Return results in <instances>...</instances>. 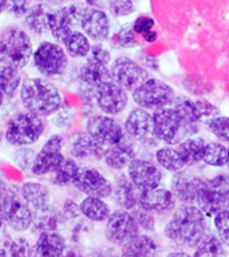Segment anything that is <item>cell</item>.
Here are the masks:
<instances>
[{
	"instance_id": "cell-30",
	"label": "cell",
	"mask_w": 229,
	"mask_h": 257,
	"mask_svg": "<svg viewBox=\"0 0 229 257\" xmlns=\"http://www.w3.org/2000/svg\"><path fill=\"white\" fill-rule=\"evenodd\" d=\"M80 213L83 214L86 218L94 222H102V221H107L110 213L108 205L103 201V198H98V197H90L87 196L82 202L79 204Z\"/></svg>"
},
{
	"instance_id": "cell-5",
	"label": "cell",
	"mask_w": 229,
	"mask_h": 257,
	"mask_svg": "<svg viewBox=\"0 0 229 257\" xmlns=\"http://www.w3.org/2000/svg\"><path fill=\"white\" fill-rule=\"evenodd\" d=\"M154 130L161 142L166 145H176L181 140L194 136L198 128L182 123L181 116L174 107H164L153 112Z\"/></svg>"
},
{
	"instance_id": "cell-51",
	"label": "cell",
	"mask_w": 229,
	"mask_h": 257,
	"mask_svg": "<svg viewBox=\"0 0 229 257\" xmlns=\"http://www.w3.org/2000/svg\"><path fill=\"white\" fill-rule=\"evenodd\" d=\"M138 58H140L141 64H142L144 67H149V68H152V70H157L158 66H160V62H158V59L154 58V56L146 55V54H140Z\"/></svg>"
},
{
	"instance_id": "cell-11",
	"label": "cell",
	"mask_w": 229,
	"mask_h": 257,
	"mask_svg": "<svg viewBox=\"0 0 229 257\" xmlns=\"http://www.w3.org/2000/svg\"><path fill=\"white\" fill-rule=\"evenodd\" d=\"M34 63L42 75H62L67 67V55L60 46L51 42H43L34 52Z\"/></svg>"
},
{
	"instance_id": "cell-44",
	"label": "cell",
	"mask_w": 229,
	"mask_h": 257,
	"mask_svg": "<svg viewBox=\"0 0 229 257\" xmlns=\"http://www.w3.org/2000/svg\"><path fill=\"white\" fill-rule=\"evenodd\" d=\"M108 7L116 18H124L134 12L133 0H108Z\"/></svg>"
},
{
	"instance_id": "cell-28",
	"label": "cell",
	"mask_w": 229,
	"mask_h": 257,
	"mask_svg": "<svg viewBox=\"0 0 229 257\" xmlns=\"http://www.w3.org/2000/svg\"><path fill=\"white\" fill-rule=\"evenodd\" d=\"M79 76L80 80L87 87L91 88H95L96 86H99L103 82L111 80L110 79V70L107 68V66L96 63V62L90 59L86 60V63L80 67Z\"/></svg>"
},
{
	"instance_id": "cell-38",
	"label": "cell",
	"mask_w": 229,
	"mask_h": 257,
	"mask_svg": "<svg viewBox=\"0 0 229 257\" xmlns=\"http://www.w3.org/2000/svg\"><path fill=\"white\" fill-rule=\"evenodd\" d=\"M20 86V74L19 68L11 67V66H4L0 70V90L4 96L12 98L15 95L16 90Z\"/></svg>"
},
{
	"instance_id": "cell-43",
	"label": "cell",
	"mask_w": 229,
	"mask_h": 257,
	"mask_svg": "<svg viewBox=\"0 0 229 257\" xmlns=\"http://www.w3.org/2000/svg\"><path fill=\"white\" fill-rule=\"evenodd\" d=\"M132 214L136 218L137 224L140 225V228H144L145 230H154L156 229V218L152 213L145 210L141 206H137L133 209Z\"/></svg>"
},
{
	"instance_id": "cell-23",
	"label": "cell",
	"mask_w": 229,
	"mask_h": 257,
	"mask_svg": "<svg viewBox=\"0 0 229 257\" xmlns=\"http://www.w3.org/2000/svg\"><path fill=\"white\" fill-rule=\"evenodd\" d=\"M66 249V241L55 230L40 233L32 248V257H62Z\"/></svg>"
},
{
	"instance_id": "cell-12",
	"label": "cell",
	"mask_w": 229,
	"mask_h": 257,
	"mask_svg": "<svg viewBox=\"0 0 229 257\" xmlns=\"http://www.w3.org/2000/svg\"><path fill=\"white\" fill-rule=\"evenodd\" d=\"M125 130L132 138L148 148H156L160 142L154 130L153 115L142 107L130 111L125 120Z\"/></svg>"
},
{
	"instance_id": "cell-48",
	"label": "cell",
	"mask_w": 229,
	"mask_h": 257,
	"mask_svg": "<svg viewBox=\"0 0 229 257\" xmlns=\"http://www.w3.org/2000/svg\"><path fill=\"white\" fill-rule=\"evenodd\" d=\"M154 24H156V22H154V19L150 18V16H140V18H137V19L134 20V23H133V30H134V32L138 34V35H144L146 32L154 30Z\"/></svg>"
},
{
	"instance_id": "cell-32",
	"label": "cell",
	"mask_w": 229,
	"mask_h": 257,
	"mask_svg": "<svg viewBox=\"0 0 229 257\" xmlns=\"http://www.w3.org/2000/svg\"><path fill=\"white\" fill-rule=\"evenodd\" d=\"M156 161L161 168L172 173H178L185 168L184 161L181 158L178 150L170 146V145L157 150Z\"/></svg>"
},
{
	"instance_id": "cell-61",
	"label": "cell",
	"mask_w": 229,
	"mask_h": 257,
	"mask_svg": "<svg viewBox=\"0 0 229 257\" xmlns=\"http://www.w3.org/2000/svg\"><path fill=\"white\" fill-rule=\"evenodd\" d=\"M225 166H226V169L229 170V148H228V160H226V165H225Z\"/></svg>"
},
{
	"instance_id": "cell-24",
	"label": "cell",
	"mask_w": 229,
	"mask_h": 257,
	"mask_svg": "<svg viewBox=\"0 0 229 257\" xmlns=\"http://www.w3.org/2000/svg\"><path fill=\"white\" fill-rule=\"evenodd\" d=\"M112 197L120 209L133 210L140 206L141 190L133 184L129 177H120L112 188Z\"/></svg>"
},
{
	"instance_id": "cell-22",
	"label": "cell",
	"mask_w": 229,
	"mask_h": 257,
	"mask_svg": "<svg viewBox=\"0 0 229 257\" xmlns=\"http://www.w3.org/2000/svg\"><path fill=\"white\" fill-rule=\"evenodd\" d=\"M22 197L35 217L50 212V193L44 185L26 182L22 186Z\"/></svg>"
},
{
	"instance_id": "cell-46",
	"label": "cell",
	"mask_w": 229,
	"mask_h": 257,
	"mask_svg": "<svg viewBox=\"0 0 229 257\" xmlns=\"http://www.w3.org/2000/svg\"><path fill=\"white\" fill-rule=\"evenodd\" d=\"M87 59L107 66L111 62V55H110V51L104 47L103 44H95V46H91V50L88 52Z\"/></svg>"
},
{
	"instance_id": "cell-8",
	"label": "cell",
	"mask_w": 229,
	"mask_h": 257,
	"mask_svg": "<svg viewBox=\"0 0 229 257\" xmlns=\"http://www.w3.org/2000/svg\"><path fill=\"white\" fill-rule=\"evenodd\" d=\"M229 188V176L213 177L210 180H204L200 192L197 196V204L205 216L213 217L225 209L226 190Z\"/></svg>"
},
{
	"instance_id": "cell-15",
	"label": "cell",
	"mask_w": 229,
	"mask_h": 257,
	"mask_svg": "<svg viewBox=\"0 0 229 257\" xmlns=\"http://www.w3.org/2000/svg\"><path fill=\"white\" fill-rule=\"evenodd\" d=\"M87 133L104 146L120 144L125 140L122 126L108 115H92L87 120Z\"/></svg>"
},
{
	"instance_id": "cell-40",
	"label": "cell",
	"mask_w": 229,
	"mask_h": 257,
	"mask_svg": "<svg viewBox=\"0 0 229 257\" xmlns=\"http://www.w3.org/2000/svg\"><path fill=\"white\" fill-rule=\"evenodd\" d=\"M6 252H7L8 257H32L31 246L23 237H18V238L7 241Z\"/></svg>"
},
{
	"instance_id": "cell-27",
	"label": "cell",
	"mask_w": 229,
	"mask_h": 257,
	"mask_svg": "<svg viewBox=\"0 0 229 257\" xmlns=\"http://www.w3.org/2000/svg\"><path fill=\"white\" fill-rule=\"evenodd\" d=\"M206 146L204 138L201 137H189L178 145V153L184 161L185 166H194V165L202 162L204 150Z\"/></svg>"
},
{
	"instance_id": "cell-3",
	"label": "cell",
	"mask_w": 229,
	"mask_h": 257,
	"mask_svg": "<svg viewBox=\"0 0 229 257\" xmlns=\"http://www.w3.org/2000/svg\"><path fill=\"white\" fill-rule=\"evenodd\" d=\"M32 55V43L27 32L18 27L4 30L0 35V63L22 68Z\"/></svg>"
},
{
	"instance_id": "cell-47",
	"label": "cell",
	"mask_w": 229,
	"mask_h": 257,
	"mask_svg": "<svg viewBox=\"0 0 229 257\" xmlns=\"http://www.w3.org/2000/svg\"><path fill=\"white\" fill-rule=\"evenodd\" d=\"M6 8L11 15L20 18L26 15L30 10V2L28 0H7Z\"/></svg>"
},
{
	"instance_id": "cell-36",
	"label": "cell",
	"mask_w": 229,
	"mask_h": 257,
	"mask_svg": "<svg viewBox=\"0 0 229 257\" xmlns=\"http://www.w3.org/2000/svg\"><path fill=\"white\" fill-rule=\"evenodd\" d=\"M47 18L48 12L46 11V8L42 4H36V6L30 8L26 14V24L32 32L40 35L48 28Z\"/></svg>"
},
{
	"instance_id": "cell-56",
	"label": "cell",
	"mask_w": 229,
	"mask_h": 257,
	"mask_svg": "<svg viewBox=\"0 0 229 257\" xmlns=\"http://www.w3.org/2000/svg\"><path fill=\"white\" fill-rule=\"evenodd\" d=\"M6 6H7V0H0V14L4 11Z\"/></svg>"
},
{
	"instance_id": "cell-19",
	"label": "cell",
	"mask_w": 229,
	"mask_h": 257,
	"mask_svg": "<svg viewBox=\"0 0 229 257\" xmlns=\"http://www.w3.org/2000/svg\"><path fill=\"white\" fill-rule=\"evenodd\" d=\"M70 153L78 160L99 161L103 158L106 146L88 133H76L70 140Z\"/></svg>"
},
{
	"instance_id": "cell-33",
	"label": "cell",
	"mask_w": 229,
	"mask_h": 257,
	"mask_svg": "<svg viewBox=\"0 0 229 257\" xmlns=\"http://www.w3.org/2000/svg\"><path fill=\"white\" fill-rule=\"evenodd\" d=\"M173 106L176 108V111L178 112V115L181 116L182 123L197 126V123L202 120L196 107L194 99H189L185 96H176Z\"/></svg>"
},
{
	"instance_id": "cell-25",
	"label": "cell",
	"mask_w": 229,
	"mask_h": 257,
	"mask_svg": "<svg viewBox=\"0 0 229 257\" xmlns=\"http://www.w3.org/2000/svg\"><path fill=\"white\" fill-rule=\"evenodd\" d=\"M134 154V148L130 142L126 140H122L120 144L111 145L106 148L103 160L104 164L107 165L110 169L114 170H122L128 168L130 162L136 158Z\"/></svg>"
},
{
	"instance_id": "cell-29",
	"label": "cell",
	"mask_w": 229,
	"mask_h": 257,
	"mask_svg": "<svg viewBox=\"0 0 229 257\" xmlns=\"http://www.w3.org/2000/svg\"><path fill=\"white\" fill-rule=\"evenodd\" d=\"M47 23L52 36L55 38V40L60 42V43H64L68 36L74 32L72 31L74 26H72L71 20H70V18H68L66 11H64V8L48 12Z\"/></svg>"
},
{
	"instance_id": "cell-57",
	"label": "cell",
	"mask_w": 229,
	"mask_h": 257,
	"mask_svg": "<svg viewBox=\"0 0 229 257\" xmlns=\"http://www.w3.org/2000/svg\"><path fill=\"white\" fill-rule=\"evenodd\" d=\"M225 209H229V188L226 190V198H225Z\"/></svg>"
},
{
	"instance_id": "cell-63",
	"label": "cell",
	"mask_w": 229,
	"mask_h": 257,
	"mask_svg": "<svg viewBox=\"0 0 229 257\" xmlns=\"http://www.w3.org/2000/svg\"><path fill=\"white\" fill-rule=\"evenodd\" d=\"M0 141H2V133H0Z\"/></svg>"
},
{
	"instance_id": "cell-14",
	"label": "cell",
	"mask_w": 229,
	"mask_h": 257,
	"mask_svg": "<svg viewBox=\"0 0 229 257\" xmlns=\"http://www.w3.org/2000/svg\"><path fill=\"white\" fill-rule=\"evenodd\" d=\"M63 138L60 136H52L47 140L38 154L34 158L31 170L36 176H43L47 173L54 172L62 161L64 160L62 154Z\"/></svg>"
},
{
	"instance_id": "cell-53",
	"label": "cell",
	"mask_w": 229,
	"mask_h": 257,
	"mask_svg": "<svg viewBox=\"0 0 229 257\" xmlns=\"http://www.w3.org/2000/svg\"><path fill=\"white\" fill-rule=\"evenodd\" d=\"M144 40L145 42H148V43H154V42H156L157 40V32L154 31V30H152V31H149V32H146V34H144Z\"/></svg>"
},
{
	"instance_id": "cell-31",
	"label": "cell",
	"mask_w": 229,
	"mask_h": 257,
	"mask_svg": "<svg viewBox=\"0 0 229 257\" xmlns=\"http://www.w3.org/2000/svg\"><path fill=\"white\" fill-rule=\"evenodd\" d=\"M226 245L217 234L206 233L198 242L193 257H226Z\"/></svg>"
},
{
	"instance_id": "cell-54",
	"label": "cell",
	"mask_w": 229,
	"mask_h": 257,
	"mask_svg": "<svg viewBox=\"0 0 229 257\" xmlns=\"http://www.w3.org/2000/svg\"><path fill=\"white\" fill-rule=\"evenodd\" d=\"M62 257H86L84 254H82L80 252H78V250H75V249H70L64 256Z\"/></svg>"
},
{
	"instance_id": "cell-6",
	"label": "cell",
	"mask_w": 229,
	"mask_h": 257,
	"mask_svg": "<svg viewBox=\"0 0 229 257\" xmlns=\"http://www.w3.org/2000/svg\"><path fill=\"white\" fill-rule=\"evenodd\" d=\"M43 130L44 123L39 115L31 111L18 112L8 122L6 140L15 146H26L39 140Z\"/></svg>"
},
{
	"instance_id": "cell-18",
	"label": "cell",
	"mask_w": 229,
	"mask_h": 257,
	"mask_svg": "<svg viewBox=\"0 0 229 257\" xmlns=\"http://www.w3.org/2000/svg\"><path fill=\"white\" fill-rule=\"evenodd\" d=\"M176 200V196L173 194L172 190L158 186V188L152 189V190L141 192L140 206L152 214L164 216L174 209Z\"/></svg>"
},
{
	"instance_id": "cell-16",
	"label": "cell",
	"mask_w": 229,
	"mask_h": 257,
	"mask_svg": "<svg viewBox=\"0 0 229 257\" xmlns=\"http://www.w3.org/2000/svg\"><path fill=\"white\" fill-rule=\"evenodd\" d=\"M128 176L141 192L158 188L162 181V173L156 164L150 161L134 158L128 166Z\"/></svg>"
},
{
	"instance_id": "cell-49",
	"label": "cell",
	"mask_w": 229,
	"mask_h": 257,
	"mask_svg": "<svg viewBox=\"0 0 229 257\" xmlns=\"http://www.w3.org/2000/svg\"><path fill=\"white\" fill-rule=\"evenodd\" d=\"M34 158H35L34 157V152L30 150V149H20L19 152L15 154V162L22 169H26L30 165L32 166Z\"/></svg>"
},
{
	"instance_id": "cell-1",
	"label": "cell",
	"mask_w": 229,
	"mask_h": 257,
	"mask_svg": "<svg viewBox=\"0 0 229 257\" xmlns=\"http://www.w3.org/2000/svg\"><path fill=\"white\" fill-rule=\"evenodd\" d=\"M205 214L198 206L185 204L176 209L168 221L164 233L169 240L185 246H197L208 233Z\"/></svg>"
},
{
	"instance_id": "cell-21",
	"label": "cell",
	"mask_w": 229,
	"mask_h": 257,
	"mask_svg": "<svg viewBox=\"0 0 229 257\" xmlns=\"http://www.w3.org/2000/svg\"><path fill=\"white\" fill-rule=\"evenodd\" d=\"M202 182L204 180L200 177L178 172L172 180V192L177 200H180L181 202L193 204L197 201V196H198Z\"/></svg>"
},
{
	"instance_id": "cell-59",
	"label": "cell",
	"mask_w": 229,
	"mask_h": 257,
	"mask_svg": "<svg viewBox=\"0 0 229 257\" xmlns=\"http://www.w3.org/2000/svg\"><path fill=\"white\" fill-rule=\"evenodd\" d=\"M0 257H8L6 249H0Z\"/></svg>"
},
{
	"instance_id": "cell-34",
	"label": "cell",
	"mask_w": 229,
	"mask_h": 257,
	"mask_svg": "<svg viewBox=\"0 0 229 257\" xmlns=\"http://www.w3.org/2000/svg\"><path fill=\"white\" fill-rule=\"evenodd\" d=\"M78 173H79V166L76 165L75 161L64 158L59 166L54 170L52 184L56 186H67L70 184H74Z\"/></svg>"
},
{
	"instance_id": "cell-45",
	"label": "cell",
	"mask_w": 229,
	"mask_h": 257,
	"mask_svg": "<svg viewBox=\"0 0 229 257\" xmlns=\"http://www.w3.org/2000/svg\"><path fill=\"white\" fill-rule=\"evenodd\" d=\"M194 103H196V107L198 110V114H200L201 119H212L214 116L220 115V111L218 108L209 100L204 99V98H196L194 99Z\"/></svg>"
},
{
	"instance_id": "cell-50",
	"label": "cell",
	"mask_w": 229,
	"mask_h": 257,
	"mask_svg": "<svg viewBox=\"0 0 229 257\" xmlns=\"http://www.w3.org/2000/svg\"><path fill=\"white\" fill-rule=\"evenodd\" d=\"M58 115H56L55 118V122L58 126H60V127H64V126H68L70 124V122H71L72 119V111L70 110V108H59L58 110Z\"/></svg>"
},
{
	"instance_id": "cell-2",
	"label": "cell",
	"mask_w": 229,
	"mask_h": 257,
	"mask_svg": "<svg viewBox=\"0 0 229 257\" xmlns=\"http://www.w3.org/2000/svg\"><path fill=\"white\" fill-rule=\"evenodd\" d=\"M22 103L28 111L39 116H48L60 108L62 98L52 82L43 78H27L20 91Z\"/></svg>"
},
{
	"instance_id": "cell-39",
	"label": "cell",
	"mask_w": 229,
	"mask_h": 257,
	"mask_svg": "<svg viewBox=\"0 0 229 257\" xmlns=\"http://www.w3.org/2000/svg\"><path fill=\"white\" fill-rule=\"evenodd\" d=\"M208 128L217 140L229 144V116L217 115L209 119Z\"/></svg>"
},
{
	"instance_id": "cell-58",
	"label": "cell",
	"mask_w": 229,
	"mask_h": 257,
	"mask_svg": "<svg viewBox=\"0 0 229 257\" xmlns=\"http://www.w3.org/2000/svg\"><path fill=\"white\" fill-rule=\"evenodd\" d=\"M47 2L51 4H62V3H64L66 0H47Z\"/></svg>"
},
{
	"instance_id": "cell-41",
	"label": "cell",
	"mask_w": 229,
	"mask_h": 257,
	"mask_svg": "<svg viewBox=\"0 0 229 257\" xmlns=\"http://www.w3.org/2000/svg\"><path fill=\"white\" fill-rule=\"evenodd\" d=\"M112 43L116 44L117 47L122 48H134L138 46L133 26H124L120 31L116 32V35L112 38Z\"/></svg>"
},
{
	"instance_id": "cell-9",
	"label": "cell",
	"mask_w": 229,
	"mask_h": 257,
	"mask_svg": "<svg viewBox=\"0 0 229 257\" xmlns=\"http://www.w3.org/2000/svg\"><path fill=\"white\" fill-rule=\"evenodd\" d=\"M110 79L126 91H134L149 79L148 70L128 56L117 58L110 68Z\"/></svg>"
},
{
	"instance_id": "cell-37",
	"label": "cell",
	"mask_w": 229,
	"mask_h": 257,
	"mask_svg": "<svg viewBox=\"0 0 229 257\" xmlns=\"http://www.w3.org/2000/svg\"><path fill=\"white\" fill-rule=\"evenodd\" d=\"M64 46H66L68 54L74 58H84L88 55V52L91 50L88 36L78 31H74L68 36L67 40L64 42Z\"/></svg>"
},
{
	"instance_id": "cell-35",
	"label": "cell",
	"mask_w": 229,
	"mask_h": 257,
	"mask_svg": "<svg viewBox=\"0 0 229 257\" xmlns=\"http://www.w3.org/2000/svg\"><path fill=\"white\" fill-rule=\"evenodd\" d=\"M228 160V148L220 142H209L205 146L202 162L212 168H222Z\"/></svg>"
},
{
	"instance_id": "cell-55",
	"label": "cell",
	"mask_w": 229,
	"mask_h": 257,
	"mask_svg": "<svg viewBox=\"0 0 229 257\" xmlns=\"http://www.w3.org/2000/svg\"><path fill=\"white\" fill-rule=\"evenodd\" d=\"M166 257H192V256L188 254L186 252H172V253H169Z\"/></svg>"
},
{
	"instance_id": "cell-42",
	"label": "cell",
	"mask_w": 229,
	"mask_h": 257,
	"mask_svg": "<svg viewBox=\"0 0 229 257\" xmlns=\"http://www.w3.org/2000/svg\"><path fill=\"white\" fill-rule=\"evenodd\" d=\"M214 229L221 241L229 246V209H222L214 216Z\"/></svg>"
},
{
	"instance_id": "cell-13",
	"label": "cell",
	"mask_w": 229,
	"mask_h": 257,
	"mask_svg": "<svg viewBox=\"0 0 229 257\" xmlns=\"http://www.w3.org/2000/svg\"><path fill=\"white\" fill-rule=\"evenodd\" d=\"M94 100L106 115H118L128 106L129 96L126 90L112 80H107L94 88Z\"/></svg>"
},
{
	"instance_id": "cell-10",
	"label": "cell",
	"mask_w": 229,
	"mask_h": 257,
	"mask_svg": "<svg viewBox=\"0 0 229 257\" xmlns=\"http://www.w3.org/2000/svg\"><path fill=\"white\" fill-rule=\"evenodd\" d=\"M140 234V225L130 210L118 209L112 212L107 218L104 236L111 244L124 246Z\"/></svg>"
},
{
	"instance_id": "cell-60",
	"label": "cell",
	"mask_w": 229,
	"mask_h": 257,
	"mask_svg": "<svg viewBox=\"0 0 229 257\" xmlns=\"http://www.w3.org/2000/svg\"><path fill=\"white\" fill-rule=\"evenodd\" d=\"M3 99H4V94L2 92V90H0V106L3 104Z\"/></svg>"
},
{
	"instance_id": "cell-62",
	"label": "cell",
	"mask_w": 229,
	"mask_h": 257,
	"mask_svg": "<svg viewBox=\"0 0 229 257\" xmlns=\"http://www.w3.org/2000/svg\"><path fill=\"white\" fill-rule=\"evenodd\" d=\"M3 218H2V216H0V229H2V226H3Z\"/></svg>"
},
{
	"instance_id": "cell-4",
	"label": "cell",
	"mask_w": 229,
	"mask_h": 257,
	"mask_svg": "<svg viewBox=\"0 0 229 257\" xmlns=\"http://www.w3.org/2000/svg\"><path fill=\"white\" fill-rule=\"evenodd\" d=\"M0 216L15 232H24L32 225L34 214L26 201L12 189L0 185Z\"/></svg>"
},
{
	"instance_id": "cell-17",
	"label": "cell",
	"mask_w": 229,
	"mask_h": 257,
	"mask_svg": "<svg viewBox=\"0 0 229 257\" xmlns=\"http://www.w3.org/2000/svg\"><path fill=\"white\" fill-rule=\"evenodd\" d=\"M74 185L78 190L90 197L106 198L112 194V186L106 177L95 169H79Z\"/></svg>"
},
{
	"instance_id": "cell-52",
	"label": "cell",
	"mask_w": 229,
	"mask_h": 257,
	"mask_svg": "<svg viewBox=\"0 0 229 257\" xmlns=\"http://www.w3.org/2000/svg\"><path fill=\"white\" fill-rule=\"evenodd\" d=\"M79 212H80L79 206H76L75 202H71V201H67V202H66L64 213H66L68 217H75Z\"/></svg>"
},
{
	"instance_id": "cell-20",
	"label": "cell",
	"mask_w": 229,
	"mask_h": 257,
	"mask_svg": "<svg viewBox=\"0 0 229 257\" xmlns=\"http://www.w3.org/2000/svg\"><path fill=\"white\" fill-rule=\"evenodd\" d=\"M80 27L84 31V34L91 38L92 40L102 42L107 39L110 34V20L106 12H103L99 8L88 7L84 12Z\"/></svg>"
},
{
	"instance_id": "cell-7",
	"label": "cell",
	"mask_w": 229,
	"mask_h": 257,
	"mask_svg": "<svg viewBox=\"0 0 229 257\" xmlns=\"http://www.w3.org/2000/svg\"><path fill=\"white\" fill-rule=\"evenodd\" d=\"M176 92L170 84L160 79L149 78L133 91V100L145 110H160L172 106Z\"/></svg>"
},
{
	"instance_id": "cell-26",
	"label": "cell",
	"mask_w": 229,
	"mask_h": 257,
	"mask_svg": "<svg viewBox=\"0 0 229 257\" xmlns=\"http://www.w3.org/2000/svg\"><path fill=\"white\" fill-rule=\"evenodd\" d=\"M160 246L149 234H138L122 246L121 257H157Z\"/></svg>"
}]
</instances>
